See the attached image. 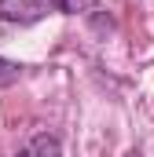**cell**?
<instances>
[{"label":"cell","mask_w":154,"mask_h":157,"mask_svg":"<svg viewBox=\"0 0 154 157\" xmlns=\"http://www.w3.org/2000/svg\"><path fill=\"white\" fill-rule=\"evenodd\" d=\"M18 77H22V66H18V62H7V59H0V88H11Z\"/></svg>","instance_id":"cell-3"},{"label":"cell","mask_w":154,"mask_h":157,"mask_svg":"<svg viewBox=\"0 0 154 157\" xmlns=\"http://www.w3.org/2000/svg\"><path fill=\"white\" fill-rule=\"evenodd\" d=\"M59 7L66 15H88V11H95V0H59Z\"/></svg>","instance_id":"cell-4"},{"label":"cell","mask_w":154,"mask_h":157,"mask_svg":"<svg viewBox=\"0 0 154 157\" xmlns=\"http://www.w3.org/2000/svg\"><path fill=\"white\" fill-rule=\"evenodd\" d=\"M125 157H143V154H140V150H132V154H125Z\"/></svg>","instance_id":"cell-5"},{"label":"cell","mask_w":154,"mask_h":157,"mask_svg":"<svg viewBox=\"0 0 154 157\" xmlns=\"http://www.w3.org/2000/svg\"><path fill=\"white\" fill-rule=\"evenodd\" d=\"M51 0H0V18L4 22H18V26H30L48 15Z\"/></svg>","instance_id":"cell-1"},{"label":"cell","mask_w":154,"mask_h":157,"mask_svg":"<svg viewBox=\"0 0 154 157\" xmlns=\"http://www.w3.org/2000/svg\"><path fill=\"white\" fill-rule=\"evenodd\" d=\"M15 157H63V143H59V135L40 132V135H33Z\"/></svg>","instance_id":"cell-2"}]
</instances>
